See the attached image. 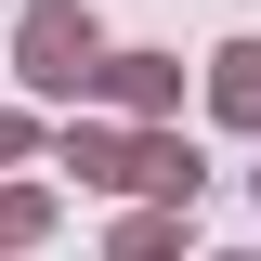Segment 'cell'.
<instances>
[{"label":"cell","instance_id":"6da1fadb","mask_svg":"<svg viewBox=\"0 0 261 261\" xmlns=\"http://www.w3.org/2000/svg\"><path fill=\"white\" fill-rule=\"evenodd\" d=\"M27 53H39V79H79V65H92V27H79V13H39Z\"/></svg>","mask_w":261,"mask_h":261},{"label":"cell","instance_id":"7a4b0ae2","mask_svg":"<svg viewBox=\"0 0 261 261\" xmlns=\"http://www.w3.org/2000/svg\"><path fill=\"white\" fill-rule=\"evenodd\" d=\"M222 118H261V53H248V39L222 53Z\"/></svg>","mask_w":261,"mask_h":261}]
</instances>
